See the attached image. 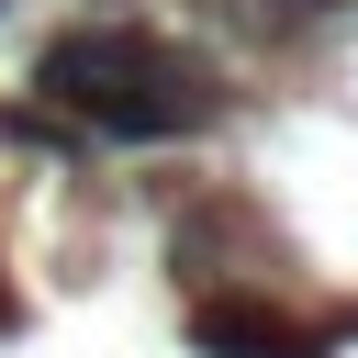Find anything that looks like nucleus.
Instances as JSON below:
<instances>
[{"instance_id": "nucleus-1", "label": "nucleus", "mask_w": 358, "mask_h": 358, "mask_svg": "<svg viewBox=\"0 0 358 358\" xmlns=\"http://www.w3.org/2000/svg\"><path fill=\"white\" fill-rule=\"evenodd\" d=\"M34 112H56L67 134H101V145H168V134L224 123V78L145 22H67L34 56Z\"/></svg>"}, {"instance_id": "nucleus-2", "label": "nucleus", "mask_w": 358, "mask_h": 358, "mask_svg": "<svg viewBox=\"0 0 358 358\" xmlns=\"http://www.w3.org/2000/svg\"><path fill=\"white\" fill-rule=\"evenodd\" d=\"M190 347L201 358H324V336L291 324L268 291H201L190 302Z\"/></svg>"}, {"instance_id": "nucleus-3", "label": "nucleus", "mask_w": 358, "mask_h": 358, "mask_svg": "<svg viewBox=\"0 0 358 358\" xmlns=\"http://www.w3.org/2000/svg\"><path fill=\"white\" fill-rule=\"evenodd\" d=\"M246 235V201L235 190H190L179 213H168V280L201 302V291H224V246Z\"/></svg>"}, {"instance_id": "nucleus-4", "label": "nucleus", "mask_w": 358, "mask_h": 358, "mask_svg": "<svg viewBox=\"0 0 358 358\" xmlns=\"http://www.w3.org/2000/svg\"><path fill=\"white\" fill-rule=\"evenodd\" d=\"M0 145H45V157H67L78 134H67L56 112H0Z\"/></svg>"}]
</instances>
